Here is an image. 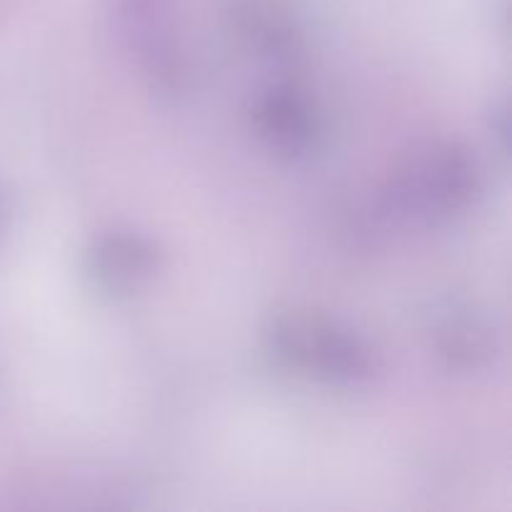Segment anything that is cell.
I'll use <instances>...</instances> for the list:
<instances>
[{"label": "cell", "mask_w": 512, "mask_h": 512, "mask_svg": "<svg viewBox=\"0 0 512 512\" xmlns=\"http://www.w3.org/2000/svg\"><path fill=\"white\" fill-rule=\"evenodd\" d=\"M480 193L473 155L453 143L415 153L390 180L385 203L398 220L438 225L463 215Z\"/></svg>", "instance_id": "cell-1"}, {"label": "cell", "mask_w": 512, "mask_h": 512, "mask_svg": "<svg viewBox=\"0 0 512 512\" xmlns=\"http://www.w3.org/2000/svg\"><path fill=\"white\" fill-rule=\"evenodd\" d=\"M270 350L280 363L328 385H363L378 373L373 345L338 320L320 315H283L270 325Z\"/></svg>", "instance_id": "cell-2"}, {"label": "cell", "mask_w": 512, "mask_h": 512, "mask_svg": "<svg viewBox=\"0 0 512 512\" xmlns=\"http://www.w3.org/2000/svg\"><path fill=\"white\" fill-rule=\"evenodd\" d=\"M253 113L265 143L288 158L308 153L320 135V118L313 100L293 83L270 85L258 98Z\"/></svg>", "instance_id": "cell-3"}, {"label": "cell", "mask_w": 512, "mask_h": 512, "mask_svg": "<svg viewBox=\"0 0 512 512\" xmlns=\"http://www.w3.org/2000/svg\"><path fill=\"white\" fill-rule=\"evenodd\" d=\"M90 268L100 285L108 290H123L153 273L155 250L140 235L110 233L95 243Z\"/></svg>", "instance_id": "cell-4"}]
</instances>
